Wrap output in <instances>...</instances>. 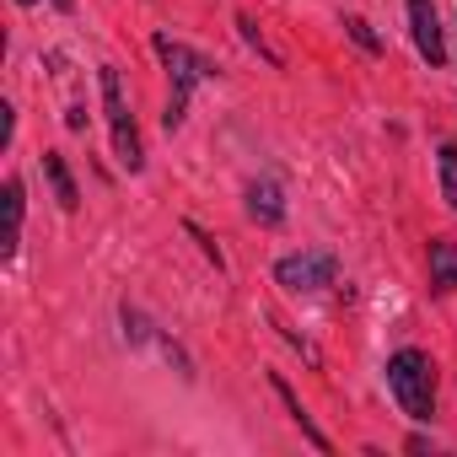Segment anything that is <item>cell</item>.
<instances>
[{"label": "cell", "mask_w": 457, "mask_h": 457, "mask_svg": "<svg viewBox=\"0 0 457 457\" xmlns=\"http://www.w3.org/2000/svg\"><path fill=\"white\" fill-rule=\"evenodd\" d=\"M387 382H393V398H398V409L409 420H430L436 414V366H430V355L398 350L387 361Z\"/></svg>", "instance_id": "obj_1"}, {"label": "cell", "mask_w": 457, "mask_h": 457, "mask_svg": "<svg viewBox=\"0 0 457 457\" xmlns=\"http://www.w3.org/2000/svg\"><path fill=\"white\" fill-rule=\"evenodd\" d=\"M103 108H108V124H113V151L129 172H140L145 151H140V135H135V113H129V97H124V81L113 65H103Z\"/></svg>", "instance_id": "obj_2"}, {"label": "cell", "mask_w": 457, "mask_h": 457, "mask_svg": "<svg viewBox=\"0 0 457 457\" xmlns=\"http://www.w3.org/2000/svg\"><path fill=\"white\" fill-rule=\"evenodd\" d=\"M156 54H162V65H167V76H172V103H167V129H178L183 124V108H188V92L204 81V60L194 54V49H183V44H172V38H156Z\"/></svg>", "instance_id": "obj_3"}, {"label": "cell", "mask_w": 457, "mask_h": 457, "mask_svg": "<svg viewBox=\"0 0 457 457\" xmlns=\"http://www.w3.org/2000/svg\"><path fill=\"white\" fill-rule=\"evenodd\" d=\"M334 270H339L334 253H291L275 264V280L286 291H323V286H334Z\"/></svg>", "instance_id": "obj_4"}, {"label": "cell", "mask_w": 457, "mask_h": 457, "mask_svg": "<svg viewBox=\"0 0 457 457\" xmlns=\"http://www.w3.org/2000/svg\"><path fill=\"white\" fill-rule=\"evenodd\" d=\"M409 28H414V44L430 65L446 60V44H441V22H436V6L430 0H409Z\"/></svg>", "instance_id": "obj_5"}, {"label": "cell", "mask_w": 457, "mask_h": 457, "mask_svg": "<svg viewBox=\"0 0 457 457\" xmlns=\"http://www.w3.org/2000/svg\"><path fill=\"white\" fill-rule=\"evenodd\" d=\"M430 286L457 291V243H430Z\"/></svg>", "instance_id": "obj_6"}, {"label": "cell", "mask_w": 457, "mask_h": 457, "mask_svg": "<svg viewBox=\"0 0 457 457\" xmlns=\"http://www.w3.org/2000/svg\"><path fill=\"white\" fill-rule=\"evenodd\" d=\"M44 172H49V183H54V199L65 204V210H76L81 204V188H76V178H71V167H65V156H44Z\"/></svg>", "instance_id": "obj_7"}, {"label": "cell", "mask_w": 457, "mask_h": 457, "mask_svg": "<svg viewBox=\"0 0 457 457\" xmlns=\"http://www.w3.org/2000/svg\"><path fill=\"white\" fill-rule=\"evenodd\" d=\"M248 210H253L259 220H270V226H275V220L286 215V199H280V188H275V183H253V188H248Z\"/></svg>", "instance_id": "obj_8"}, {"label": "cell", "mask_w": 457, "mask_h": 457, "mask_svg": "<svg viewBox=\"0 0 457 457\" xmlns=\"http://www.w3.org/2000/svg\"><path fill=\"white\" fill-rule=\"evenodd\" d=\"M17 232H22V183H6V243H0V253H17Z\"/></svg>", "instance_id": "obj_9"}, {"label": "cell", "mask_w": 457, "mask_h": 457, "mask_svg": "<svg viewBox=\"0 0 457 457\" xmlns=\"http://www.w3.org/2000/svg\"><path fill=\"white\" fill-rule=\"evenodd\" d=\"M441 194L457 210V145H441Z\"/></svg>", "instance_id": "obj_10"}, {"label": "cell", "mask_w": 457, "mask_h": 457, "mask_svg": "<svg viewBox=\"0 0 457 457\" xmlns=\"http://www.w3.org/2000/svg\"><path fill=\"white\" fill-rule=\"evenodd\" d=\"M345 28H350V38H355V44H361V49H371V54H377V49H382V44H377V33H371V22H361V17H350V22H345Z\"/></svg>", "instance_id": "obj_11"}, {"label": "cell", "mask_w": 457, "mask_h": 457, "mask_svg": "<svg viewBox=\"0 0 457 457\" xmlns=\"http://www.w3.org/2000/svg\"><path fill=\"white\" fill-rule=\"evenodd\" d=\"M54 6H60V12H71V6H76V0H54Z\"/></svg>", "instance_id": "obj_12"}, {"label": "cell", "mask_w": 457, "mask_h": 457, "mask_svg": "<svg viewBox=\"0 0 457 457\" xmlns=\"http://www.w3.org/2000/svg\"><path fill=\"white\" fill-rule=\"evenodd\" d=\"M17 6H33V0H17Z\"/></svg>", "instance_id": "obj_13"}]
</instances>
